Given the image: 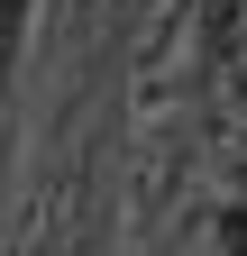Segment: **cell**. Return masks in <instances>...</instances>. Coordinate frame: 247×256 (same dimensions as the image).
<instances>
[{
	"label": "cell",
	"mask_w": 247,
	"mask_h": 256,
	"mask_svg": "<svg viewBox=\"0 0 247 256\" xmlns=\"http://www.w3.org/2000/svg\"><path fill=\"white\" fill-rule=\"evenodd\" d=\"M18 18H28V0H0V55L18 46Z\"/></svg>",
	"instance_id": "6da1fadb"
}]
</instances>
